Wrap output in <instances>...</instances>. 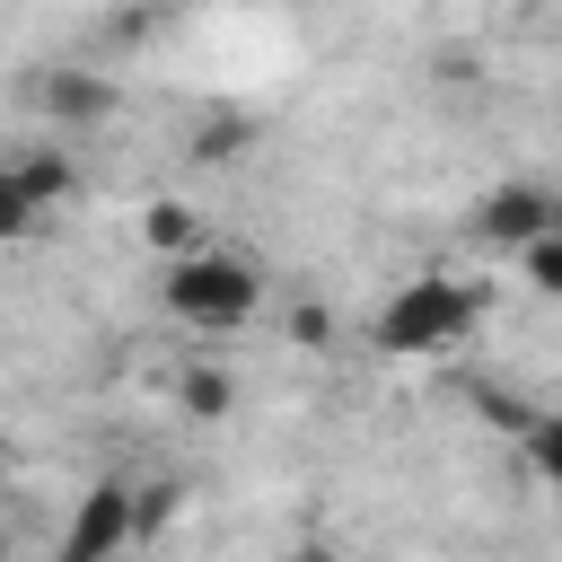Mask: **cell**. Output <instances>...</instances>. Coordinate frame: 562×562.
Listing matches in <instances>:
<instances>
[{"label": "cell", "instance_id": "52a82bcc", "mask_svg": "<svg viewBox=\"0 0 562 562\" xmlns=\"http://www.w3.org/2000/svg\"><path fill=\"white\" fill-rule=\"evenodd\" d=\"M140 246H149L158 263H167V255H193V246H211V220H202L193 202H176V193H167V202H149V211H140Z\"/></svg>", "mask_w": 562, "mask_h": 562}, {"label": "cell", "instance_id": "3957f363", "mask_svg": "<svg viewBox=\"0 0 562 562\" xmlns=\"http://www.w3.org/2000/svg\"><path fill=\"white\" fill-rule=\"evenodd\" d=\"M70 193H79L70 149L26 140V149H9V167H0V228H9V237H35V228H44V211H61Z\"/></svg>", "mask_w": 562, "mask_h": 562}, {"label": "cell", "instance_id": "277c9868", "mask_svg": "<svg viewBox=\"0 0 562 562\" xmlns=\"http://www.w3.org/2000/svg\"><path fill=\"white\" fill-rule=\"evenodd\" d=\"M149 544L140 536V483H97L79 501V518L61 527V562H105V553H132Z\"/></svg>", "mask_w": 562, "mask_h": 562}, {"label": "cell", "instance_id": "8992f818", "mask_svg": "<svg viewBox=\"0 0 562 562\" xmlns=\"http://www.w3.org/2000/svg\"><path fill=\"white\" fill-rule=\"evenodd\" d=\"M35 97H44V114H53V123H61L70 140H79V132H97V123L114 114V88H105L97 70H53V79H44Z\"/></svg>", "mask_w": 562, "mask_h": 562}, {"label": "cell", "instance_id": "9c48e42d", "mask_svg": "<svg viewBox=\"0 0 562 562\" xmlns=\"http://www.w3.org/2000/svg\"><path fill=\"white\" fill-rule=\"evenodd\" d=\"M518 281H527L536 299H562V220H553L544 237H527V246H518Z\"/></svg>", "mask_w": 562, "mask_h": 562}, {"label": "cell", "instance_id": "ba28073f", "mask_svg": "<svg viewBox=\"0 0 562 562\" xmlns=\"http://www.w3.org/2000/svg\"><path fill=\"white\" fill-rule=\"evenodd\" d=\"M176 404H184L193 422H228V413H237V378L211 369V360H184V369H176Z\"/></svg>", "mask_w": 562, "mask_h": 562}, {"label": "cell", "instance_id": "7a4b0ae2", "mask_svg": "<svg viewBox=\"0 0 562 562\" xmlns=\"http://www.w3.org/2000/svg\"><path fill=\"white\" fill-rule=\"evenodd\" d=\"M483 290L474 281H457V272H413V281H395L386 299H378V316H369V342L386 351V360H439V351H457L474 325H483Z\"/></svg>", "mask_w": 562, "mask_h": 562}, {"label": "cell", "instance_id": "5b68a950", "mask_svg": "<svg viewBox=\"0 0 562 562\" xmlns=\"http://www.w3.org/2000/svg\"><path fill=\"white\" fill-rule=\"evenodd\" d=\"M562 220V202L544 193V184H527V176H509V184H483L474 193V211H465V228L492 246V255H518L527 237H544Z\"/></svg>", "mask_w": 562, "mask_h": 562}, {"label": "cell", "instance_id": "6da1fadb", "mask_svg": "<svg viewBox=\"0 0 562 562\" xmlns=\"http://www.w3.org/2000/svg\"><path fill=\"white\" fill-rule=\"evenodd\" d=\"M158 299H167V316L176 325H193V334H211V342H228V334H246L255 316H263V272H255V255H237V246H193V255H167L158 263Z\"/></svg>", "mask_w": 562, "mask_h": 562}, {"label": "cell", "instance_id": "30bf717a", "mask_svg": "<svg viewBox=\"0 0 562 562\" xmlns=\"http://www.w3.org/2000/svg\"><path fill=\"white\" fill-rule=\"evenodd\" d=\"M527 465L562 492V413H536V422H527Z\"/></svg>", "mask_w": 562, "mask_h": 562}, {"label": "cell", "instance_id": "8fae6325", "mask_svg": "<svg viewBox=\"0 0 562 562\" xmlns=\"http://www.w3.org/2000/svg\"><path fill=\"white\" fill-rule=\"evenodd\" d=\"M193 149H202V158H237V149H246V123H237V114H211V123L193 132Z\"/></svg>", "mask_w": 562, "mask_h": 562}]
</instances>
